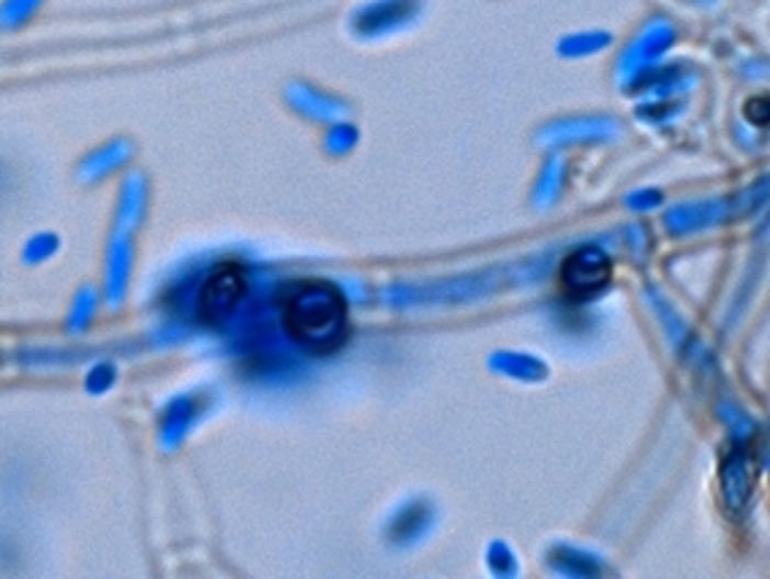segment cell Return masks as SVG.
Returning <instances> with one entry per match:
<instances>
[{
	"mask_svg": "<svg viewBox=\"0 0 770 579\" xmlns=\"http://www.w3.org/2000/svg\"><path fill=\"white\" fill-rule=\"evenodd\" d=\"M276 305L283 332L302 352L324 357L349 341V302L330 280H292L278 289Z\"/></svg>",
	"mask_w": 770,
	"mask_h": 579,
	"instance_id": "obj_1",
	"label": "cell"
},
{
	"mask_svg": "<svg viewBox=\"0 0 770 579\" xmlns=\"http://www.w3.org/2000/svg\"><path fill=\"white\" fill-rule=\"evenodd\" d=\"M248 291V272L239 261H221L204 275L197 291V321L208 330H221L237 316Z\"/></svg>",
	"mask_w": 770,
	"mask_h": 579,
	"instance_id": "obj_2",
	"label": "cell"
},
{
	"mask_svg": "<svg viewBox=\"0 0 770 579\" xmlns=\"http://www.w3.org/2000/svg\"><path fill=\"white\" fill-rule=\"evenodd\" d=\"M613 280V261L599 245H580L558 269V286L569 302H589Z\"/></svg>",
	"mask_w": 770,
	"mask_h": 579,
	"instance_id": "obj_3",
	"label": "cell"
},
{
	"mask_svg": "<svg viewBox=\"0 0 770 579\" xmlns=\"http://www.w3.org/2000/svg\"><path fill=\"white\" fill-rule=\"evenodd\" d=\"M131 267H134V234L112 229L104 261V302L110 308H118L125 300Z\"/></svg>",
	"mask_w": 770,
	"mask_h": 579,
	"instance_id": "obj_4",
	"label": "cell"
},
{
	"mask_svg": "<svg viewBox=\"0 0 770 579\" xmlns=\"http://www.w3.org/2000/svg\"><path fill=\"white\" fill-rule=\"evenodd\" d=\"M131 153H134V145L129 140H110L104 145L93 147L77 164V180L82 186H96V182L107 180V177L115 175L118 169L129 164Z\"/></svg>",
	"mask_w": 770,
	"mask_h": 579,
	"instance_id": "obj_5",
	"label": "cell"
},
{
	"mask_svg": "<svg viewBox=\"0 0 770 579\" xmlns=\"http://www.w3.org/2000/svg\"><path fill=\"white\" fill-rule=\"evenodd\" d=\"M757 471H760V463L749 449H738L722 463V490L729 506H744L757 481Z\"/></svg>",
	"mask_w": 770,
	"mask_h": 579,
	"instance_id": "obj_6",
	"label": "cell"
},
{
	"mask_svg": "<svg viewBox=\"0 0 770 579\" xmlns=\"http://www.w3.org/2000/svg\"><path fill=\"white\" fill-rule=\"evenodd\" d=\"M147 204V182L142 175H129L125 177L123 188L118 193V210L112 229H123V232H136V226L142 223Z\"/></svg>",
	"mask_w": 770,
	"mask_h": 579,
	"instance_id": "obj_7",
	"label": "cell"
},
{
	"mask_svg": "<svg viewBox=\"0 0 770 579\" xmlns=\"http://www.w3.org/2000/svg\"><path fill=\"white\" fill-rule=\"evenodd\" d=\"M197 414H199V403L193 398H178L169 403V409L164 411L161 416V427H158L164 449H175V446L186 438L191 424L197 422Z\"/></svg>",
	"mask_w": 770,
	"mask_h": 579,
	"instance_id": "obj_8",
	"label": "cell"
},
{
	"mask_svg": "<svg viewBox=\"0 0 770 579\" xmlns=\"http://www.w3.org/2000/svg\"><path fill=\"white\" fill-rule=\"evenodd\" d=\"M101 305V294L96 286H79V291L74 294L71 308H68L66 316V332L68 335H82L88 332V326L96 321V313H99Z\"/></svg>",
	"mask_w": 770,
	"mask_h": 579,
	"instance_id": "obj_9",
	"label": "cell"
},
{
	"mask_svg": "<svg viewBox=\"0 0 770 579\" xmlns=\"http://www.w3.org/2000/svg\"><path fill=\"white\" fill-rule=\"evenodd\" d=\"M44 0H3L0 3V31H16L38 14Z\"/></svg>",
	"mask_w": 770,
	"mask_h": 579,
	"instance_id": "obj_10",
	"label": "cell"
},
{
	"mask_svg": "<svg viewBox=\"0 0 770 579\" xmlns=\"http://www.w3.org/2000/svg\"><path fill=\"white\" fill-rule=\"evenodd\" d=\"M58 250H60L58 234L38 232V234H33V237L25 243V248H22V261H25L27 267H36V264H44V261L53 259Z\"/></svg>",
	"mask_w": 770,
	"mask_h": 579,
	"instance_id": "obj_11",
	"label": "cell"
},
{
	"mask_svg": "<svg viewBox=\"0 0 770 579\" xmlns=\"http://www.w3.org/2000/svg\"><path fill=\"white\" fill-rule=\"evenodd\" d=\"M115 381H118L115 365L99 363L88 370V376H85V389H88L93 398H101V394H107L112 387H115Z\"/></svg>",
	"mask_w": 770,
	"mask_h": 579,
	"instance_id": "obj_12",
	"label": "cell"
},
{
	"mask_svg": "<svg viewBox=\"0 0 770 579\" xmlns=\"http://www.w3.org/2000/svg\"><path fill=\"white\" fill-rule=\"evenodd\" d=\"M770 96L768 93H760V96H751L749 101L744 104V118L749 120L755 129H762V131H768V123H770Z\"/></svg>",
	"mask_w": 770,
	"mask_h": 579,
	"instance_id": "obj_13",
	"label": "cell"
}]
</instances>
